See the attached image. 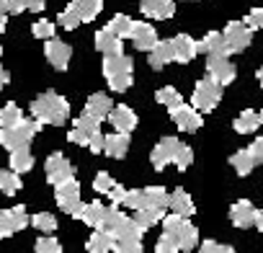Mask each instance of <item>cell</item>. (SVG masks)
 <instances>
[{"instance_id":"obj_1","label":"cell","mask_w":263,"mask_h":253,"mask_svg":"<svg viewBox=\"0 0 263 253\" xmlns=\"http://www.w3.org/2000/svg\"><path fill=\"white\" fill-rule=\"evenodd\" d=\"M31 116L39 124H52V127H62L70 119V103L65 96H60L57 91H44L31 101Z\"/></svg>"},{"instance_id":"obj_2","label":"cell","mask_w":263,"mask_h":253,"mask_svg":"<svg viewBox=\"0 0 263 253\" xmlns=\"http://www.w3.org/2000/svg\"><path fill=\"white\" fill-rule=\"evenodd\" d=\"M150 160H153V168H155V171H163L168 163H176L178 171H186V168H191V163H194V150H191L189 145H183L181 140H176V137H163V140L153 148Z\"/></svg>"},{"instance_id":"obj_3","label":"cell","mask_w":263,"mask_h":253,"mask_svg":"<svg viewBox=\"0 0 263 253\" xmlns=\"http://www.w3.org/2000/svg\"><path fill=\"white\" fill-rule=\"evenodd\" d=\"M132 73H135V62H132V57H126L124 52L103 57V78H106L111 91H116V93L129 91L132 88Z\"/></svg>"},{"instance_id":"obj_4","label":"cell","mask_w":263,"mask_h":253,"mask_svg":"<svg viewBox=\"0 0 263 253\" xmlns=\"http://www.w3.org/2000/svg\"><path fill=\"white\" fill-rule=\"evenodd\" d=\"M163 222V232L171 235L178 245V250L183 253H191L196 245H199V230L189 222V217H181V214H168L160 220Z\"/></svg>"},{"instance_id":"obj_5","label":"cell","mask_w":263,"mask_h":253,"mask_svg":"<svg viewBox=\"0 0 263 253\" xmlns=\"http://www.w3.org/2000/svg\"><path fill=\"white\" fill-rule=\"evenodd\" d=\"M39 130H42V124L36 119H21L16 127H6V130H0V145H3L8 153L18 150V148H29Z\"/></svg>"},{"instance_id":"obj_6","label":"cell","mask_w":263,"mask_h":253,"mask_svg":"<svg viewBox=\"0 0 263 253\" xmlns=\"http://www.w3.org/2000/svg\"><path fill=\"white\" fill-rule=\"evenodd\" d=\"M222 88L224 85H219L214 78H201L199 83H196V88H194V96H191V106L199 111V114H209V111H214L217 109V103H219V98H222Z\"/></svg>"},{"instance_id":"obj_7","label":"cell","mask_w":263,"mask_h":253,"mask_svg":"<svg viewBox=\"0 0 263 253\" xmlns=\"http://www.w3.org/2000/svg\"><path fill=\"white\" fill-rule=\"evenodd\" d=\"M54 199H57L60 209H62L65 214H70V217H80V212H83V207H85V204L80 202V186H78L75 178L57 184V186H54Z\"/></svg>"},{"instance_id":"obj_8","label":"cell","mask_w":263,"mask_h":253,"mask_svg":"<svg viewBox=\"0 0 263 253\" xmlns=\"http://www.w3.org/2000/svg\"><path fill=\"white\" fill-rule=\"evenodd\" d=\"M31 225V217L24 204H16L11 209H0V240L11 238L13 232H21Z\"/></svg>"},{"instance_id":"obj_9","label":"cell","mask_w":263,"mask_h":253,"mask_svg":"<svg viewBox=\"0 0 263 253\" xmlns=\"http://www.w3.org/2000/svg\"><path fill=\"white\" fill-rule=\"evenodd\" d=\"M224 37V44H227V52L230 55H237V52H245L253 42V31L242 24V21H230L222 31Z\"/></svg>"},{"instance_id":"obj_10","label":"cell","mask_w":263,"mask_h":253,"mask_svg":"<svg viewBox=\"0 0 263 253\" xmlns=\"http://www.w3.org/2000/svg\"><path fill=\"white\" fill-rule=\"evenodd\" d=\"M44 173H47V181L52 186L62 184V181H70L75 178V171H72V163L62 155V153H52L44 163Z\"/></svg>"},{"instance_id":"obj_11","label":"cell","mask_w":263,"mask_h":253,"mask_svg":"<svg viewBox=\"0 0 263 253\" xmlns=\"http://www.w3.org/2000/svg\"><path fill=\"white\" fill-rule=\"evenodd\" d=\"M44 57H47V62L54 67V70H60V73H65L67 67H70V57H72V47L67 44V42H62V39H47V44H44Z\"/></svg>"},{"instance_id":"obj_12","label":"cell","mask_w":263,"mask_h":253,"mask_svg":"<svg viewBox=\"0 0 263 253\" xmlns=\"http://www.w3.org/2000/svg\"><path fill=\"white\" fill-rule=\"evenodd\" d=\"M206 73L209 78H214L219 85H230L237 75L235 65L227 60V55H206Z\"/></svg>"},{"instance_id":"obj_13","label":"cell","mask_w":263,"mask_h":253,"mask_svg":"<svg viewBox=\"0 0 263 253\" xmlns=\"http://www.w3.org/2000/svg\"><path fill=\"white\" fill-rule=\"evenodd\" d=\"M168 111H171L173 124L178 127V130H183V132H196V130H201V124H204L201 114L194 106H189V103H178V106H173Z\"/></svg>"},{"instance_id":"obj_14","label":"cell","mask_w":263,"mask_h":253,"mask_svg":"<svg viewBox=\"0 0 263 253\" xmlns=\"http://www.w3.org/2000/svg\"><path fill=\"white\" fill-rule=\"evenodd\" d=\"M142 230L137 225H132L129 230H124L121 235H114V253H142Z\"/></svg>"},{"instance_id":"obj_15","label":"cell","mask_w":263,"mask_h":253,"mask_svg":"<svg viewBox=\"0 0 263 253\" xmlns=\"http://www.w3.org/2000/svg\"><path fill=\"white\" fill-rule=\"evenodd\" d=\"M129 39L140 52H150L158 44V31L147 21H135L132 24V31H129Z\"/></svg>"},{"instance_id":"obj_16","label":"cell","mask_w":263,"mask_h":253,"mask_svg":"<svg viewBox=\"0 0 263 253\" xmlns=\"http://www.w3.org/2000/svg\"><path fill=\"white\" fill-rule=\"evenodd\" d=\"M132 225H135V222H132L126 214H121L116 204H111V207L103 209V217H101V225H98V227L106 230L108 235H121V232L129 230Z\"/></svg>"},{"instance_id":"obj_17","label":"cell","mask_w":263,"mask_h":253,"mask_svg":"<svg viewBox=\"0 0 263 253\" xmlns=\"http://www.w3.org/2000/svg\"><path fill=\"white\" fill-rule=\"evenodd\" d=\"M106 119L111 121V127H114L116 132H124V135H129V132L137 127V114L132 111L129 106H124V103L114 106V109L108 111V116H106Z\"/></svg>"},{"instance_id":"obj_18","label":"cell","mask_w":263,"mask_h":253,"mask_svg":"<svg viewBox=\"0 0 263 253\" xmlns=\"http://www.w3.org/2000/svg\"><path fill=\"white\" fill-rule=\"evenodd\" d=\"M173 44V62H191L196 55H199V47H196V39H191L189 34H178L176 39H171Z\"/></svg>"},{"instance_id":"obj_19","label":"cell","mask_w":263,"mask_h":253,"mask_svg":"<svg viewBox=\"0 0 263 253\" xmlns=\"http://www.w3.org/2000/svg\"><path fill=\"white\" fill-rule=\"evenodd\" d=\"M230 220H232V225L240 227V230L253 227V222H255V207H253L248 199H240V202H235V204L230 207Z\"/></svg>"},{"instance_id":"obj_20","label":"cell","mask_w":263,"mask_h":253,"mask_svg":"<svg viewBox=\"0 0 263 253\" xmlns=\"http://www.w3.org/2000/svg\"><path fill=\"white\" fill-rule=\"evenodd\" d=\"M142 16L147 19H158V21H165L176 13V3L173 0H142V6H140Z\"/></svg>"},{"instance_id":"obj_21","label":"cell","mask_w":263,"mask_h":253,"mask_svg":"<svg viewBox=\"0 0 263 253\" xmlns=\"http://www.w3.org/2000/svg\"><path fill=\"white\" fill-rule=\"evenodd\" d=\"M96 49L103 55H119V52H124V39H119L108 29H101V31H96Z\"/></svg>"},{"instance_id":"obj_22","label":"cell","mask_w":263,"mask_h":253,"mask_svg":"<svg viewBox=\"0 0 263 253\" xmlns=\"http://www.w3.org/2000/svg\"><path fill=\"white\" fill-rule=\"evenodd\" d=\"M111 109H114V101H111L106 93H93V96L85 101V114H90V116L98 119V121H103Z\"/></svg>"},{"instance_id":"obj_23","label":"cell","mask_w":263,"mask_h":253,"mask_svg":"<svg viewBox=\"0 0 263 253\" xmlns=\"http://www.w3.org/2000/svg\"><path fill=\"white\" fill-rule=\"evenodd\" d=\"M168 207L173 209V214H181V217H191L196 212V207L191 202V194L183 191V189H176L173 194H168Z\"/></svg>"},{"instance_id":"obj_24","label":"cell","mask_w":263,"mask_h":253,"mask_svg":"<svg viewBox=\"0 0 263 253\" xmlns=\"http://www.w3.org/2000/svg\"><path fill=\"white\" fill-rule=\"evenodd\" d=\"M147 55H150V57H147L150 67H153V70H163L168 62H173V44H171V42H160V39H158V44H155Z\"/></svg>"},{"instance_id":"obj_25","label":"cell","mask_w":263,"mask_h":253,"mask_svg":"<svg viewBox=\"0 0 263 253\" xmlns=\"http://www.w3.org/2000/svg\"><path fill=\"white\" fill-rule=\"evenodd\" d=\"M129 145H132L129 135H124V132H114V135H106L103 153L111 155V158H124V155L129 153Z\"/></svg>"},{"instance_id":"obj_26","label":"cell","mask_w":263,"mask_h":253,"mask_svg":"<svg viewBox=\"0 0 263 253\" xmlns=\"http://www.w3.org/2000/svg\"><path fill=\"white\" fill-rule=\"evenodd\" d=\"M165 217V209H155V207H142V209H135V217H132V222H135L142 232H147L153 225H158L160 220Z\"/></svg>"},{"instance_id":"obj_27","label":"cell","mask_w":263,"mask_h":253,"mask_svg":"<svg viewBox=\"0 0 263 253\" xmlns=\"http://www.w3.org/2000/svg\"><path fill=\"white\" fill-rule=\"evenodd\" d=\"M196 47H199V52H204V55H227V57H230L222 31H209L201 42H196Z\"/></svg>"},{"instance_id":"obj_28","label":"cell","mask_w":263,"mask_h":253,"mask_svg":"<svg viewBox=\"0 0 263 253\" xmlns=\"http://www.w3.org/2000/svg\"><path fill=\"white\" fill-rule=\"evenodd\" d=\"M260 124H263V121H260V114L253 111V109H245V111L235 119V132H237V135H253Z\"/></svg>"},{"instance_id":"obj_29","label":"cell","mask_w":263,"mask_h":253,"mask_svg":"<svg viewBox=\"0 0 263 253\" xmlns=\"http://www.w3.org/2000/svg\"><path fill=\"white\" fill-rule=\"evenodd\" d=\"M70 6L78 11V16H80L83 24H90V21L101 13L103 0H70Z\"/></svg>"},{"instance_id":"obj_30","label":"cell","mask_w":263,"mask_h":253,"mask_svg":"<svg viewBox=\"0 0 263 253\" xmlns=\"http://www.w3.org/2000/svg\"><path fill=\"white\" fill-rule=\"evenodd\" d=\"M111 245H114V235H108L106 230H101V227H96V232L88 238V243H85V248H88V253H111Z\"/></svg>"},{"instance_id":"obj_31","label":"cell","mask_w":263,"mask_h":253,"mask_svg":"<svg viewBox=\"0 0 263 253\" xmlns=\"http://www.w3.org/2000/svg\"><path fill=\"white\" fill-rule=\"evenodd\" d=\"M8 163H11V171L26 173V171L34 168V155H31L29 148H18V150H11V160Z\"/></svg>"},{"instance_id":"obj_32","label":"cell","mask_w":263,"mask_h":253,"mask_svg":"<svg viewBox=\"0 0 263 253\" xmlns=\"http://www.w3.org/2000/svg\"><path fill=\"white\" fill-rule=\"evenodd\" d=\"M142 194H145V207H155V209L168 207V191L163 186H147L142 189Z\"/></svg>"},{"instance_id":"obj_33","label":"cell","mask_w":263,"mask_h":253,"mask_svg":"<svg viewBox=\"0 0 263 253\" xmlns=\"http://www.w3.org/2000/svg\"><path fill=\"white\" fill-rule=\"evenodd\" d=\"M21 173L16 171H0V191L6 196H13L16 191H21Z\"/></svg>"},{"instance_id":"obj_34","label":"cell","mask_w":263,"mask_h":253,"mask_svg":"<svg viewBox=\"0 0 263 253\" xmlns=\"http://www.w3.org/2000/svg\"><path fill=\"white\" fill-rule=\"evenodd\" d=\"M230 166L237 171V176H248V173L255 168V160L250 158V153H248V148H245V150H237V153L230 158Z\"/></svg>"},{"instance_id":"obj_35","label":"cell","mask_w":263,"mask_h":253,"mask_svg":"<svg viewBox=\"0 0 263 253\" xmlns=\"http://www.w3.org/2000/svg\"><path fill=\"white\" fill-rule=\"evenodd\" d=\"M21 119H24V111L18 109V103H6L3 109H0V130H6V127H16Z\"/></svg>"},{"instance_id":"obj_36","label":"cell","mask_w":263,"mask_h":253,"mask_svg":"<svg viewBox=\"0 0 263 253\" xmlns=\"http://www.w3.org/2000/svg\"><path fill=\"white\" fill-rule=\"evenodd\" d=\"M103 204L101 202H90V204H85L83 207V212H80V220L88 225V227H98L101 225V217H103Z\"/></svg>"},{"instance_id":"obj_37","label":"cell","mask_w":263,"mask_h":253,"mask_svg":"<svg viewBox=\"0 0 263 253\" xmlns=\"http://www.w3.org/2000/svg\"><path fill=\"white\" fill-rule=\"evenodd\" d=\"M132 24H135V21H132L129 16H124V13H116L111 21H108V31H114L119 39H129V31H132Z\"/></svg>"},{"instance_id":"obj_38","label":"cell","mask_w":263,"mask_h":253,"mask_svg":"<svg viewBox=\"0 0 263 253\" xmlns=\"http://www.w3.org/2000/svg\"><path fill=\"white\" fill-rule=\"evenodd\" d=\"M6 3H8V13H24V11L42 13L44 11V0H6Z\"/></svg>"},{"instance_id":"obj_39","label":"cell","mask_w":263,"mask_h":253,"mask_svg":"<svg viewBox=\"0 0 263 253\" xmlns=\"http://www.w3.org/2000/svg\"><path fill=\"white\" fill-rule=\"evenodd\" d=\"M155 98H158V103H163L165 109H173V106L183 103L181 93H178V91H176L173 85H165V88H160V91L155 93Z\"/></svg>"},{"instance_id":"obj_40","label":"cell","mask_w":263,"mask_h":253,"mask_svg":"<svg viewBox=\"0 0 263 253\" xmlns=\"http://www.w3.org/2000/svg\"><path fill=\"white\" fill-rule=\"evenodd\" d=\"M31 225L36 230H42V232H54L57 230V217L52 212H39V214L31 217Z\"/></svg>"},{"instance_id":"obj_41","label":"cell","mask_w":263,"mask_h":253,"mask_svg":"<svg viewBox=\"0 0 263 253\" xmlns=\"http://www.w3.org/2000/svg\"><path fill=\"white\" fill-rule=\"evenodd\" d=\"M75 127H78L80 132H85V135L90 137L93 132H98V130H101V121H98V119H93L90 114H85V111H83V114L75 119Z\"/></svg>"},{"instance_id":"obj_42","label":"cell","mask_w":263,"mask_h":253,"mask_svg":"<svg viewBox=\"0 0 263 253\" xmlns=\"http://www.w3.org/2000/svg\"><path fill=\"white\" fill-rule=\"evenodd\" d=\"M83 21H80V16H78V11L72 8V6H67L62 13H60V26L62 29H67V31H72V29H78Z\"/></svg>"},{"instance_id":"obj_43","label":"cell","mask_w":263,"mask_h":253,"mask_svg":"<svg viewBox=\"0 0 263 253\" xmlns=\"http://www.w3.org/2000/svg\"><path fill=\"white\" fill-rule=\"evenodd\" d=\"M121 204L129 207V209H142V207H145V194H142V189H126Z\"/></svg>"},{"instance_id":"obj_44","label":"cell","mask_w":263,"mask_h":253,"mask_svg":"<svg viewBox=\"0 0 263 253\" xmlns=\"http://www.w3.org/2000/svg\"><path fill=\"white\" fill-rule=\"evenodd\" d=\"M34 250H36V253H60L62 245H60L57 238H49V235H47V238H39V240H36Z\"/></svg>"},{"instance_id":"obj_45","label":"cell","mask_w":263,"mask_h":253,"mask_svg":"<svg viewBox=\"0 0 263 253\" xmlns=\"http://www.w3.org/2000/svg\"><path fill=\"white\" fill-rule=\"evenodd\" d=\"M31 34L36 37V39H52L54 37V24L52 21H36L34 26H31Z\"/></svg>"},{"instance_id":"obj_46","label":"cell","mask_w":263,"mask_h":253,"mask_svg":"<svg viewBox=\"0 0 263 253\" xmlns=\"http://www.w3.org/2000/svg\"><path fill=\"white\" fill-rule=\"evenodd\" d=\"M155 253H181L178 250V245H176V240L171 238V235H160L158 238V243H155Z\"/></svg>"},{"instance_id":"obj_47","label":"cell","mask_w":263,"mask_h":253,"mask_svg":"<svg viewBox=\"0 0 263 253\" xmlns=\"http://www.w3.org/2000/svg\"><path fill=\"white\" fill-rule=\"evenodd\" d=\"M250 31H258V29H263V8H253L248 16H245V21H242Z\"/></svg>"},{"instance_id":"obj_48","label":"cell","mask_w":263,"mask_h":253,"mask_svg":"<svg viewBox=\"0 0 263 253\" xmlns=\"http://www.w3.org/2000/svg\"><path fill=\"white\" fill-rule=\"evenodd\" d=\"M199 253H235V248L222 245V243H217V240H204V243L199 245Z\"/></svg>"},{"instance_id":"obj_49","label":"cell","mask_w":263,"mask_h":253,"mask_svg":"<svg viewBox=\"0 0 263 253\" xmlns=\"http://www.w3.org/2000/svg\"><path fill=\"white\" fill-rule=\"evenodd\" d=\"M114 184H116V181H114L106 171H101V173L96 176V181H93V189H96L98 194H108V189H111Z\"/></svg>"},{"instance_id":"obj_50","label":"cell","mask_w":263,"mask_h":253,"mask_svg":"<svg viewBox=\"0 0 263 253\" xmlns=\"http://www.w3.org/2000/svg\"><path fill=\"white\" fill-rule=\"evenodd\" d=\"M103 142H106V135H101V130L98 132H93L90 137H88V148L98 155V153H103Z\"/></svg>"},{"instance_id":"obj_51","label":"cell","mask_w":263,"mask_h":253,"mask_svg":"<svg viewBox=\"0 0 263 253\" xmlns=\"http://www.w3.org/2000/svg\"><path fill=\"white\" fill-rule=\"evenodd\" d=\"M248 153H250V158L255 160V166H260V163H263V137L253 140V145L248 148Z\"/></svg>"},{"instance_id":"obj_52","label":"cell","mask_w":263,"mask_h":253,"mask_svg":"<svg viewBox=\"0 0 263 253\" xmlns=\"http://www.w3.org/2000/svg\"><path fill=\"white\" fill-rule=\"evenodd\" d=\"M124 194H126V189H124L121 184H114V186L108 189V199H111V204H116V207H119V204L124 202Z\"/></svg>"},{"instance_id":"obj_53","label":"cell","mask_w":263,"mask_h":253,"mask_svg":"<svg viewBox=\"0 0 263 253\" xmlns=\"http://www.w3.org/2000/svg\"><path fill=\"white\" fill-rule=\"evenodd\" d=\"M67 140H70V142H75V145H85V148H88V135H85V132H80L78 127H72V130H70Z\"/></svg>"},{"instance_id":"obj_54","label":"cell","mask_w":263,"mask_h":253,"mask_svg":"<svg viewBox=\"0 0 263 253\" xmlns=\"http://www.w3.org/2000/svg\"><path fill=\"white\" fill-rule=\"evenodd\" d=\"M8 83H11V75H8V70H6V67H0V91H3Z\"/></svg>"},{"instance_id":"obj_55","label":"cell","mask_w":263,"mask_h":253,"mask_svg":"<svg viewBox=\"0 0 263 253\" xmlns=\"http://www.w3.org/2000/svg\"><path fill=\"white\" fill-rule=\"evenodd\" d=\"M260 232H263V209H255V222H253Z\"/></svg>"},{"instance_id":"obj_56","label":"cell","mask_w":263,"mask_h":253,"mask_svg":"<svg viewBox=\"0 0 263 253\" xmlns=\"http://www.w3.org/2000/svg\"><path fill=\"white\" fill-rule=\"evenodd\" d=\"M6 26H8V13H3V16H0V34L6 31Z\"/></svg>"},{"instance_id":"obj_57","label":"cell","mask_w":263,"mask_h":253,"mask_svg":"<svg viewBox=\"0 0 263 253\" xmlns=\"http://www.w3.org/2000/svg\"><path fill=\"white\" fill-rule=\"evenodd\" d=\"M3 13H8V3H6V0H0V16H3Z\"/></svg>"},{"instance_id":"obj_58","label":"cell","mask_w":263,"mask_h":253,"mask_svg":"<svg viewBox=\"0 0 263 253\" xmlns=\"http://www.w3.org/2000/svg\"><path fill=\"white\" fill-rule=\"evenodd\" d=\"M258 83H260V85H263V67H260V70H258Z\"/></svg>"},{"instance_id":"obj_59","label":"cell","mask_w":263,"mask_h":253,"mask_svg":"<svg viewBox=\"0 0 263 253\" xmlns=\"http://www.w3.org/2000/svg\"><path fill=\"white\" fill-rule=\"evenodd\" d=\"M260 121H263V111H260Z\"/></svg>"},{"instance_id":"obj_60","label":"cell","mask_w":263,"mask_h":253,"mask_svg":"<svg viewBox=\"0 0 263 253\" xmlns=\"http://www.w3.org/2000/svg\"><path fill=\"white\" fill-rule=\"evenodd\" d=\"M0 55H3V47H0Z\"/></svg>"}]
</instances>
